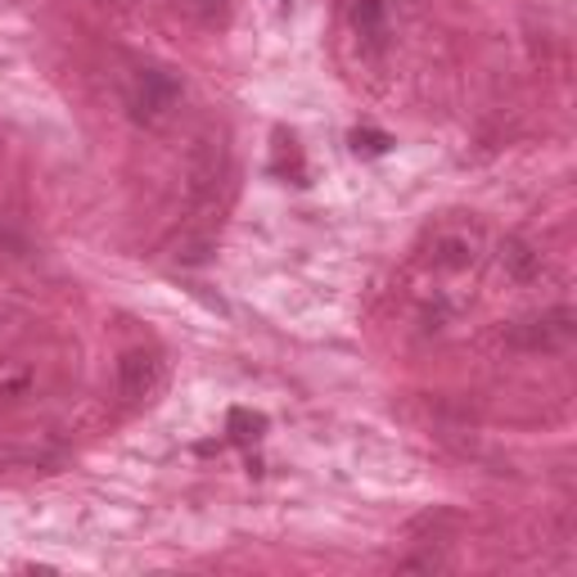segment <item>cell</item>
I'll return each instance as SVG.
<instances>
[{
    "mask_svg": "<svg viewBox=\"0 0 577 577\" xmlns=\"http://www.w3.org/2000/svg\"><path fill=\"white\" fill-rule=\"evenodd\" d=\"M500 262L515 271V280H533V275H537V266H541V262H537V253H533V249H524V244H505V249H500Z\"/></svg>",
    "mask_w": 577,
    "mask_h": 577,
    "instance_id": "obj_6",
    "label": "cell"
},
{
    "mask_svg": "<svg viewBox=\"0 0 577 577\" xmlns=\"http://www.w3.org/2000/svg\"><path fill=\"white\" fill-rule=\"evenodd\" d=\"M352 140H366V150H371V154H384V150H388V135H361V131H356Z\"/></svg>",
    "mask_w": 577,
    "mask_h": 577,
    "instance_id": "obj_8",
    "label": "cell"
},
{
    "mask_svg": "<svg viewBox=\"0 0 577 577\" xmlns=\"http://www.w3.org/2000/svg\"><path fill=\"white\" fill-rule=\"evenodd\" d=\"M478 231L474 226H452V231H438L433 235V266H443V271H465L478 262Z\"/></svg>",
    "mask_w": 577,
    "mask_h": 577,
    "instance_id": "obj_5",
    "label": "cell"
},
{
    "mask_svg": "<svg viewBox=\"0 0 577 577\" xmlns=\"http://www.w3.org/2000/svg\"><path fill=\"white\" fill-rule=\"evenodd\" d=\"M159 388H163V361H159V352H144V347L122 352V361H118V397L135 406V402H150Z\"/></svg>",
    "mask_w": 577,
    "mask_h": 577,
    "instance_id": "obj_3",
    "label": "cell"
},
{
    "mask_svg": "<svg viewBox=\"0 0 577 577\" xmlns=\"http://www.w3.org/2000/svg\"><path fill=\"white\" fill-rule=\"evenodd\" d=\"M573 334H577L573 307H555V312H541V316H533V321H519V325L510 330V343H515L519 352H564V347L573 343Z\"/></svg>",
    "mask_w": 577,
    "mask_h": 577,
    "instance_id": "obj_2",
    "label": "cell"
},
{
    "mask_svg": "<svg viewBox=\"0 0 577 577\" xmlns=\"http://www.w3.org/2000/svg\"><path fill=\"white\" fill-rule=\"evenodd\" d=\"M185 6H190L199 19H207V23H222L226 10H231V0H185Z\"/></svg>",
    "mask_w": 577,
    "mask_h": 577,
    "instance_id": "obj_7",
    "label": "cell"
},
{
    "mask_svg": "<svg viewBox=\"0 0 577 577\" xmlns=\"http://www.w3.org/2000/svg\"><path fill=\"white\" fill-rule=\"evenodd\" d=\"M122 95H126L131 122H140V126H163V122H172V113L181 109V82L172 78L168 68H154V63L131 68Z\"/></svg>",
    "mask_w": 577,
    "mask_h": 577,
    "instance_id": "obj_1",
    "label": "cell"
},
{
    "mask_svg": "<svg viewBox=\"0 0 577 577\" xmlns=\"http://www.w3.org/2000/svg\"><path fill=\"white\" fill-rule=\"evenodd\" d=\"M352 32H356L361 50L379 59L393 45V10H388V0H356V6H352Z\"/></svg>",
    "mask_w": 577,
    "mask_h": 577,
    "instance_id": "obj_4",
    "label": "cell"
}]
</instances>
